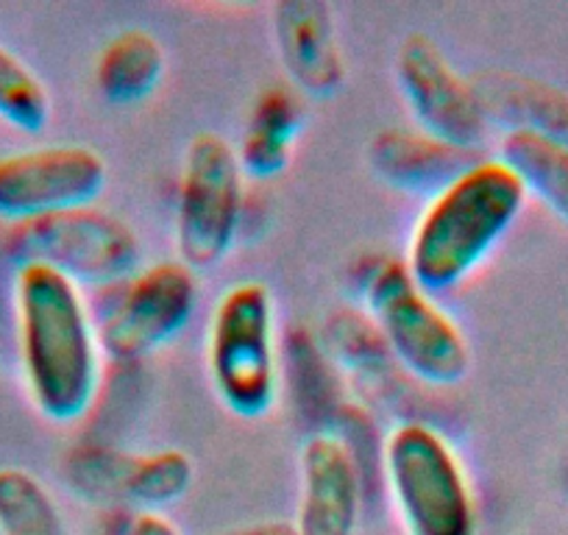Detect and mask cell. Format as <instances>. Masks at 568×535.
<instances>
[{"label":"cell","mask_w":568,"mask_h":535,"mask_svg":"<svg viewBox=\"0 0 568 535\" xmlns=\"http://www.w3.org/2000/svg\"><path fill=\"white\" fill-rule=\"evenodd\" d=\"M20 363L37 411L57 424L87 416L101 385V341L84 293L48 265L14 274Z\"/></svg>","instance_id":"obj_1"},{"label":"cell","mask_w":568,"mask_h":535,"mask_svg":"<svg viewBox=\"0 0 568 535\" xmlns=\"http://www.w3.org/2000/svg\"><path fill=\"white\" fill-rule=\"evenodd\" d=\"M527 204L516 173L496 160H474L429 195L409 234L407 268L424 291L446 293L466 282L513 229Z\"/></svg>","instance_id":"obj_2"},{"label":"cell","mask_w":568,"mask_h":535,"mask_svg":"<svg viewBox=\"0 0 568 535\" xmlns=\"http://www.w3.org/2000/svg\"><path fill=\"white\" fill-rule=\"evenodd\" d=\"M363 302L385 349L424 385H460L471 349L457 321L415 282L407 262L374 256L363 268Z\"/></svg>","instance_id":"obj_3"},{"label":"cell","mask_w":568,"mask_h":535,"mask_svg":"<svg viewBox=\"0 0 568 535\" xmlns=\"http://www.w3.org/2000/svg\"><path fill=\"white\" fill-rule=\"evenodd\" d=\"M382 468L407 535H477V499L444 433L402 422L382 444Z\"/></svg>","instance_id":"obj_4"},{"label":"cell","mask_w":568,"mask_h":535,"mask_svg":"<svg viewBox=\"0 0 568 535\" xmlns=\"http://www.w3.org/2000/svg\"><path fill=\"white\" fill-rule=\"evenodd\" d=\"M206 369L226 411L260 418L276 402V304L262 282H237L217 299L206 332Z\"/></svg>","instance_id":"obj_5"},{"label":"cell","mask_w":568,"mask_h":535,"mask_svg":"<svg viewBox=\"0 0 568 535\" xmlns=\"http://www.w3.org/2000/svg\"><path fill=\"white\" fill-rule=\"evenodd\" d=\"M14 265L37 262L75 285H120L140 271V240L118 215L95 204L14 223L7 232Z\"/></svg>","instance_id":"obj_6"},{"label":"cell","mask_w":568,"mask_h":535,"mask_svg":"<svg viewBox=\"0 0 568 535\" xmlns=\"http://www.w3.org/2000/svg\"><path fill=\"white\" fill-rule=\"evenodd\" d=\"M243 182L232 143L201 131L184 151L176 193V251L190 271H210L232 251L243 218Z\"/></svg>","instance_id":"obj_7"},{"label":"cell","mask_w":568,"mask_h":535,"mask_svg":"<svg viewBox=\"0 0 568 535\" xmlns=\"http://www.w3.org/2000/svg\"><path fill=\"white\" fill-rule=\"evenodd\" d=\"M199 304V280L182 260H160L120 282L98 326L101 349L118 363H136L171 343Z\"/></svg>","instance_id":"obj_8"},{"label":"cell","mask_w":568,"mask_h":535,"mask_svg":"<svg viewBox=\"0 0 568 535\" xmlns=\"http://www.w3.org/2000/svg\"><path fill=\"white\" fill-rule=\"evenodd\" d=\"M106 188V162L90 145H40L0 157V218L14 223L90 206Z\"/></svg>","instance_id":"obj_9"},{"label":"cell","mask_w":568,"mask_h":535,"mask_svg":"<svg viewBox=\"0 0 568 535\" xmlns=\"http://www.w3.org/2000/svg\"><path fill=\"white\" fill-rule=\"evenodd\" d=\"M396 81L418 131L463 151H477L485 140V120L471 81L463 79L438 42L413 31L396 51Z\"/></svg>","instance_id":"obj_10"},{"label":"cell","mask_w":568,"mask_h":535,"mask_svg":"<svg viewBox=\"0 0 568 535\" xmlns=\"http://www.w3.org/2000/svg\"><path fill=\"white\" fill-rule=\"evenodd\" d=\"M363 511V480L352 444L337 433H315L302 450L298 535H354Z\"/></svg>","instance_id":"obj_11"},{"label":"cell","mask_w":568,"mask_h":535,"mask_svg":"<svg viewBox=\"0 0 568 535\" xmlns=\"http://www.w3.org/2000/svg\"><path fill=\"white\" fill-rule=\"evenodd\" d=\"M273 40L296 92L329 98L346 84V59L335 34V18L326 3L321 0L276 3Z\"/></svg>","instance_id":"obj_12"},{"label":"cell","mask_w":568,"mask_h":535,"mask_svg":"<svg viewBox=\"0 0 568 535\" xmlns=\"http://www.w3.org/2000/svg\"><path fill=\"white\" fill-rule=\"evenodd\" d=\"M471 87L485 120L505 125V134L535 131L568 143V95L560 87L513 70H485Z\"/></svg>","instance_id":"obj_13"},{"label":"cell","mask_w":568,"mask_h":535,"mask_svg":"<svg viewBox=\"0 0 568 535\" xmlns=\"http://www.w3.org/2000/svg\"><path fill=\"white\" fill-rule=\"evenodd\" d=\"M371 171L407 193H438L474 162V151L435 140L418 129H382L368 145Z\"/></svg>","instance_id":"obj_14"},{"label":"cell","mask_w":568,"mask_h":535,"mask_svg":"<svg viewBox=\"0 0 568 535\" xmlns=\"http://www.w3.org/2000/svg\"><path fill=\"white\" fill-rule=\"evenodd\" d=\"M302 92L293 84H271L256 95L248 125L240 140L237 160L245 176L276 179L291 168L298 131L304 125Z\"/></svg>","instance_id":"obj_15"},{"label":"cell","mask_w":568,"mask_h":535,"mask_svg":"<svg viewBox=\"0 0 568 535\" xmlns=\"http://www.w3.org/2000/svg\"><path fill=\"white\" fill-rule=\"evenodd\" d=\"M165 75L162 42L145 29H125L103 46L95 62V87L109 103H136L154 95Z\"/></svg>","instance_id":"obj_16"},{"label":"cell","mask_w":568,"mask_h":535,"mask_svg":"<svg viewBox=\"0 0 568 535\" xmlns=\"http://www.w3.org/2000/svg\"><path fill=\"white\" fill-rule=\"evenodd\" d=\"M499 160L516 173L524 193L535 195L568 226V143L535 131H507Z\"/></svg>","instance_id":"obj_17"},{"label":"cell","mask_w":568,"mask_h":535,"mask_svg":"<svg viewBox=\"0 0 568 535\" xmlns=\"http://www.w3.org/2000/svg\"><path fill=\"white\" fill-rule=\"evenodd\" d=\"M195 480L193 461L182 450H160L154 455L129 457L120 474V499L140 511H165L182 499Z\"/></svg>","instance_id":"obj_18"},{"label":"cell","mask_w":568,"mask_h":535,"mask_svg":"<svg viewBox=\"0 0 568 535\" xmlns=\"http://www.w3.org/2000/svg\"><path fill=\"white\" fill-rule=\"evenodd\" d=\"M0 535H68L53 496L26 468H0Z\"/></svg>","instance_id":"obj_19"},{"label":"cell","mask_w":568,"mask_h":535,"mask_svg":"<svg viewBox=\"0 0 568 535\" xmlns=\"http://www.w3.org/2000/svg\"><path fill=\"white\" fill-rule=\"evenodd\" d=\"M0 120L20 131H42L51 120V95L40 75L0 46Z\"/></svg>","instance_id":"obj_20"},{"label":"cell","mask_w":568,"mask_h":535,"mask_svg":"<svg viewBox=\"0 0 568 535\" xmlns=\"http://www.w3.org/2000/svg\"><path fill=\"white\" fill-rule=\"evenodd\" d=\"M129 535H182V529L160 511H140L131 516Z\"/></svg>","instance_id":"obj_21"},{"label":"cell","mask_w":568,"mask_h":535,"mask_svg":"<svg viewBox=\"0 0 568 535\" xmlns=\"http://www.w3.org/2000/svg\"><path fill=\"white\" fill-rule=\"evenodd\" d=\"M215 535H298V529L296 524L284 522V518H267V522L243 524V527L223 529V533Z\"/></svg>","instance_id":"obj_22"},{"label":"cell","mask_w":568,"mask_h":535,"mask_svg":"<svg viewBox=\"0 0 568 535\" xmlns=\"http://www.w3.org/2000/svg\"><path fill=\"white\" fill-rule=\"evenodd\" d=\"M131 516H134V513H125V511H120V507H114V511L106 513V518H103L98 535H129Z\"/></svg>","instance_id":"obj_23"}]
</instances>
